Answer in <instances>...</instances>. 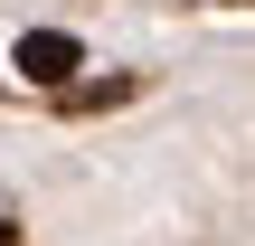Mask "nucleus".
Returning <instances> with one entry per match:
<instances>
[{
    "label": "nucleus",
    "instance_id": "1",
    "mask_svg": "<svg viewBox=\"0 0 255 246\" xmlns=\"http://www.w3.org/2000/svg\"><path fill=\"white\" fill-rule=\"evenodd\" d=\"M76 66H85V47H76L66 28H28V38H19V76H28V85H66Z\"/></svg>",
    "mask_w": 255,
    "mask_h": 246
},
{
    "label": "nucleus",
    "instance_id": "2",
    "mask_svg": "<svg viewBox=\"0 0 255 246\" xmlns=\"http://www.w3.org/2000/svg\"><path fill=\"white\" fill-rule=\"evenodd\" d=\"M114 95H132V76H104V85H76L66 104H76V114H95V104H114Z\"/></svg>",
    "mask_w": 255,
    "mask_h": 246
},
{
    "label": "nucleus",
    "instance_id": "3",
    "mask_svg": "<svg viewBox=\"0 0 255 246\" xmlns=\"http://www.w3.org/2000/svg\"><path fill=\"white\" fill-rule=\"evenodd\" d=\"M0 246H19V218H0Z\"/></svg>",
    "mask_w": 255,
    "mask_h": 246
}]
</instances>
